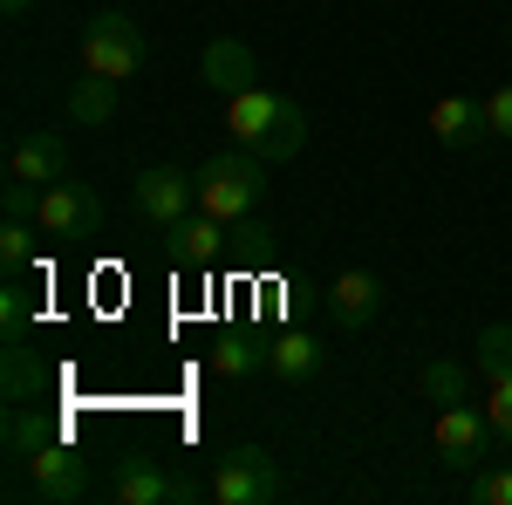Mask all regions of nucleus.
I'll return each mask as SVG.
<instances>
[{
    "mask_svg": "<svg viewBox=\"0 0 512 505\" xmlns=\"http://www.w3.org/2000/svg\"><path fill=\"white\" fill-rule=\"evenodd\" d=\"M110 499L117 505H171V478L158 471V458H117V471H110Z\"/></svg>",
    "mask_w": 512,
    "mask_h": 505,
    "instance_id": "obj_14",
    "label": "nucleus"
},
{
    "mask_svg": "<svg viewBox=\"0 0 512 505\" xmlns=\"http://www.w3.org/2000/svg\"><path fill=\"white\" fill-rule=\"evenodd\" d=\"M280 103H287V96H274V89H260V82H253V89L226 96V130H233L246 151H260V137L280 123Z\"/></svg>",
    "mask_w": 512,
    "mask_h": 505,
    "instance_id": "obj_13",
    "label": "nucleus"
},
{
    "mask_svg": "<svg viewBox=\"0 0 512 505\" xmlns=\"http://www.w3.org/2000/svg\"><path fill=\"white\" fill-rule=\"evenodd\" d=\"M198 499H212L205 478H171V505H198Z\"/></svg>",
    "mask_w": 512,
    "mask_h": 505,
    "instance_id": "obj_29",
    "label": "nucleus"
},
{
    "mask_svg": "<svg viewBox=\"0 0 512 505\" xmlns=\"http://www.w3.org/2000/svg\"><path fill=\"white\" fill-rule=\"evenodd\" d=\"M328 314H335V328H369L376 314H383V280L376 273H362V267H349V273H335V287H328Z\"/></svg>",
    "mask_w": 512,
    "mask_h": 505,
    "instance_id": "obj_11",
    "label": "nucleus"
},
{
    "mask_svg": "<svg viewBox=\"0 0 512 505\" xmlns=\"http://www.w3.org/2000/svg\"><path fill=\"white\" fill-rule=\"evenodd\" d=\"M472 505H512V465H478Z\"/></svg>",
    "mask_w": 512,
    "mask_h": 505,
    "instance_id": "obj_25",
    "label": "nucleus"
},
{
    "mask_svg": "<svg viewBox=\"0 0 512 505\" xmlns=\"http://www.w3.org/2000/svg\"><path fill=\"white\" fill-rule=\"evenodd\" d=\"M431 444H437V465L478 471V465H485V451H492L499 437H492V424H485V410H472V403H444V410H437Z\"/></svg>",
    "mask_w": 512,
    "mask_h": 505,
    "instance_id": "obj_5",
    "label": "nucleus"
},
{
    "mask_svg": "<svg viewBox=\"0 0 512 505\" xmlns=\"http://www.w3.org/2000/svg\"><path fill=\"white\" fill-rule=\"evenodd\" d=\"M48 437H62V417H48V410H35V403H7L0 444H7V458H14V465H28Z\"/></svg>",
    "mask_w": 512,
    "mask_h": 505,
    "instance_id": "obj_15",
    "label": "nucleus"
},
{
    "mask_svg": "<svg viewBox=\"0 0 512 505\" xmlns=\"http://www.w3.org/2000/svg\"><path fill=\"white\" fill-rule=\"evenodd\" d=\"M417 389H424V403H472V369L465 362H451V355H431L424 362V376H417Z\"/></svg>",
    "mask_w": 512,
    "mask_h": 505,
    "instance_id": "obj_19",
    "label": "nucleus"
},
{
    "mask_svg": "<svg viewBox=\"0 0 512 505\" xmlns=\"http://www.w3.org/2000/svg\"><path fill=\"white\" fill-rule=\"evenodd\" d=\"M21 471H28V492H35L41 505H82L89 492H96L89 458L69 444V430H62V437H48V444H41V451H35Z\"/></svg>",
    "mask_w": 512,
    "mask_h": 505,
    "instance_id": "obj_3",
    "label": "nucleus"
},
{
    "mask_svg": "<svg viewBox=\"0 0 512 505\" xmlns=\"http://www.w3.org/2000/svg\"><path fill=\"white\" fill-rule=\"evenodd\" d=\"M485 424L499 437V451H512V376L506 383H485Z\"/></svg>",
    "mask_w": 512,
    "mask_h": 505,
    "instance_id": "obj_24",
    "label": "nucleus"
},
{
    "mask_svg": "<svg viewBox=\"0 0 512 505\" xmlns=\"http://www.w3.org/2000/svg\"><path fill=\"white\" fill-rule=\"evenodd\" d=\"M151 62V41L137 35V21L130 14H96L89 28H82V69L89 76H110V82H130L137 69Z\"/></svg>",
    "mask_w": 512,
    "mask_h": 505,
    "instance_id": "obj_2",
    "label": "nucleus"
},
{
    "mask_svg": "<svg viewBox=\"0 0 512 505\" xmlns=\"http://www.w3.org/2000/svg\"><path fill=\"white\" fill-rule=\"evenodd\" d=\"M117 89H123V82L89 76V69H82V82L69 89V123H76V130H103V123L117 117Z\"/></svg>",
    "mask_w": 512,
    "mask_h": 505,
    "instance_id": "obj_18",
    "label": "nucleus"
},
{
    "mask_svg": "<svg viewBox=\"0 0 512 505\" xmlns=\"http://www.w3.org/2000/svg\"><path fill=\"white\" fill-rule=\"evenodd\" d=\"M226 219H212V212H185V219H178V226H171V260H178V267H212V260H219V253H226Z\"/></svg>",
    "mask_w": 512,
    "mask_h": 505,
    "instance_id": "obj_12",
    "label": "nucleus"
},
{
    "mask_svg": "<svg viewBox=\"0 0 512 505\" xmlns=\"http://www.w3.org/2000/svg\"><path fill=\"white\" fill-rule=\"evenodd\" d=\"M321 362H328V349H321L315 335H301V328H287V335L267 342V369H274L280 383H315Z\"/></svg>",
    "mask_w": 512,
    "mask_h": 505,
    "instance_id": "obj_16",
    "label": "nucleus"
},
{
    "mask_svg": "<svg viewBox=\"0 0 512 505\" xmlns=\"http://www.w3.org/2000/svg\"><path fill=\"white\" fill-rule=\"evenodd\" d=\"M130 205H137V219H151V226L171 233V226L198 205V178H192V171H178V164H151V171H137Z\"/></svg>",
    "mask_w": 512,
    "mask_h": 505,
    "instance_id": "obj_6",
    "label": "nucleus"
},
{
    "mask_svg": "<svg viewBox=\"0 0 512 505\" xmlns=\"http://www.w3.org/2000/svg\"><path fill=\"white\" fill-rule=\"evenodd\" d=\"M198 178V212H212V219H226V226H239V219H253L260 212V157L246 151H226V157H205L192 171Z\"/></svg>",
    "mask_w": 512,
    "mask_h": 505,
    "instance_id": "obj_1",
    "label": "nucleus"
},
{
    "mask_svg": "<svg viewBox=\"0 0 512 505\" xmlns=\"http://www.w3.org/2000/svg\"><path fill=\"white\" fill-rule=\"evenodd\" d=\"M35 233L41 226H28V219H7V226H0V267L7 273H21L35 260Z\"/></svg>",
    "mask_w": 512,
    "mask_h": 505,
    "instance_id": "obj_23",
    "label": "nucleus"
},
{
    "mask_svg": "<svg viewBox=\"0 0 512 505\" xmlns=\"http://www.w3.org/2000/svg\"><path fill=\"white\" fill-rule=\"evenodd\" d=\"M512 376V321L478 328V383H506Z\"/></svg>",
    "mask_w": 512,
    "mask_h": 505,
    "instance_id": "obj_22",
    "label": "nucleus"
},
{
    "mask_svg": "<svg viewBox=\"0 0 512 505\" xmlns=\"http://www.w3.org/2000/svg\"><path fill=\"white\" fill-rule=\"evenodd\" d=\"M0 205H7V219H28V226H41V185H21V178H7Z\"/></svg>",
    "mask_w": 512,
    "mask_h": 505,
    "instance_id": "obj_27",
    "label": "nucleus"
},
{
    "mask_svg": "<svg viewBox=\"0 0 512 505\" xmlns=\"http://www.w3.org/2000/svg\"><path fill=\"white\" fill-rule=\"evenodd\" d=\"M7 178H21V185H62L69 178V144L55 137V130H28L14 151H7Z\"/></svg>",
    "mask_w": 512,
    "mask_h": 505,
    "instance_id": "obj_8",
    "label": "nucleus"
},
{
    "mask_svg": "<svg viewBox=\"0 0 512 505\" xmlns=\"http://www.w3.org/2000/svg\"><path fill=\"white\" fill-rule=\"evenodd\" d=\"M424 123H431V137L444 144V151H472V144L492 137V123H485V103H478V96H437Z\"/></svg>",
    "mask_w": 512,
    "mask_h": 505,
    "instance_id": "obj_10",
    "label": "nucleus"
},
{
    "mask_svg": "<svg viewBox=\"0 0 512 505\" xmlns=\"http://www.w3.org/2000/svg\"><path fill=\"white\" fill-rule=\"evenodd\" d=\"M28 314H35L28 287H21V280L7 273V287H0V328H7V335H21V328H28Z\"/></svg>",
    "mask_w": 512,
    "mask_h": 505,
    "instance_id": "obj_26",
    "label": "nucleus"
},
{
    "mask_svg": "<svg viewBox=\"0 0 512 505\" xmlns=\"http://www.w3.org/2000/svg\"><path fill=\"white\" fill-rule=\"evenodd\" d=\"M28 7H35V0H0V14H7V21H21Z\"/></svg>",
    "mask_w": 512,
    "mask_h": 505,
    "instance_id": "obj_30",
    "label": "nucleus"
},
{
    "mask_svg": "<svg viewBox=\"0 0 512 505\" xmlns=\"http://www.w3.org/2000/svg\"><path fill=\"white\" fill-rule=\"evenodd\" d=\"M301 144H308V117H301V103H280V123L260 137V164H287V157H301Z\"/></svg>",
    "mask_w": 512,
    "mask_h": 505,
    "instance_id": "obj_20",
    "label": "nucleus"
},
{
    "mask_svg": "<svg viewBox=\"0 0 512 505\" xmlns=\"http://www.w3.org/2000/svg\"><path fill=\"white\" fill-rule=\"evenodd\" d=\"M212 369H219V376H260V369H267V342H253V335H219V342H212Z\"/></svg>",
    "mask_w": 512,
    "mask_h": 505,
    "instance_id": "obj_21",
    "label": "nucleus"
},
{
    "mask_svg": "<svg viewBox=\"0 0 512 505\" xmlns=\"http://www.w3.org/2000/svg\"><path fill=\"white\" fill-rule=\"evenodd\" d=\"M280 499V471L260 444H239L212 465V505H267Z\"/></svg>",
    "mask_w": 512,
    "mask_h": 505,
    "instance_id": "obj_4",
    "label": "nucleus"
},
{
    "mask_svg": "<svg viewBox=\"0 0 512 505\" xmlns=\"http://www.w3.org/2000/svg\"><path fill=\"white\" fill-rule=\"evenodd\" d=\"M485 123H492V137L512 144V82H499V89L485 96Z\"/></svg>",
    "mask_w": 512,
    "mask_h": 505,
    "instance_id": "obj_28",
    "label": "nucleus"
},
{
    "mask_svg": "<svg viewBox=\"0 0 512 505\" xmlns=\"http://www.w3.org/2000/svg\"><path fill=\"white\" fill-rule=\"evenodd\" d=\"M55 383V369L41 362L21 335H7V369H0V389H7V403H28V396H41V389Z\"/></svg>",
    "mask_w": 512,
    "mask_h": 505,
    "instance_id": "obj_17",
    "label": "nucleus"
},
{
    "mask_svg": "<svg viewBox=\"0 0 512 505\" xmlns=\"http://www.w3.org/2000/svg\"><path fill=\"white\" fill-rule=\"evenodd\" d=\"M96 226H103V198H96V185L62 178V185H48V192H41V233H55V239H96Z\"/></svg>",
    "mask_w": 512,
    "mask_h": 505,
    "instance_id": "obj_7",
    "label": "nucleus"
},
{
    "mask_svg": "<svg viewBox=\"0 0 512 505\" xmlns=\"http://www.w3.org/2000/svg\"><path fill=\"white\" fill-rule=\"evenodd\" d=\"M198 76H205L212 96H239V89H253V82H260V62H253V48H246V41L219 35V41H205Z\"/></svg>",
    "mask_w": 512,
    "mask_h": 505,
    "instance_id": "obj_9",
    "label": "nucleus"
}]
</instances>
